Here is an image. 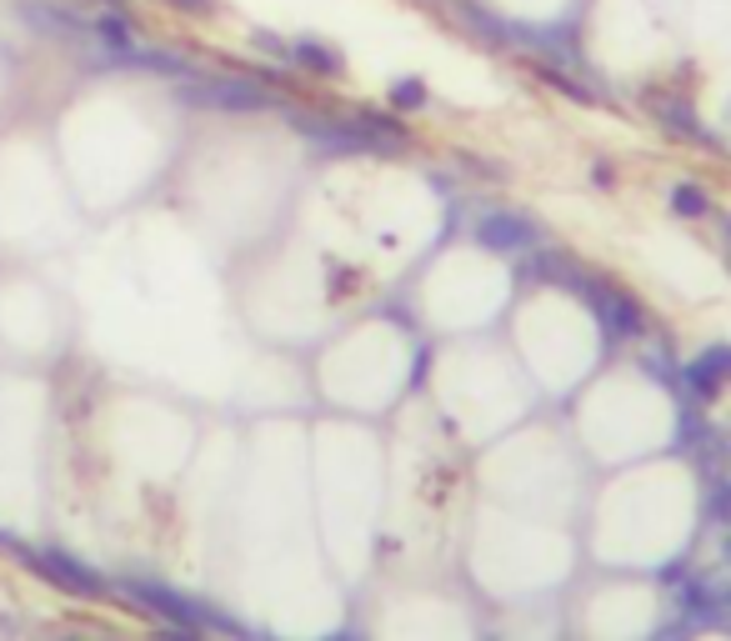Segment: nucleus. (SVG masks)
I'll return each instance as SVG.
<instances>
[{
  "instance_id": "aec40b11",
  "label": "nucleus",
  "mask_w": 731,
  "mask_h": 641,
  "mask_svg": "<svg viewBox=\"0 0 731 641\" xmlns=\"http://www.w3.org/2000/svg\"><path fill=\"white\" fill-rule=\"evenodd\" d=\"M656 641H691V631L681 627V621H671L666 631H656Z\"/></svg>"
},
{
  "instance_id": "f8f14e48",
  "label": "nucleus",
  "mask_w": 731,
  "mask_h": 641,
  "mask_svg": "<svg viewBox=\"0 0 731 641\" xmlns=\"http://www.w3.org/2000/svg\"><path fill=\"white\" fill-rule=\"evenodd\" d=\"M386 96H391V106H396V110H421L431 100V90H426V80H421V76H396Z\"/></svg>"
},
{
  "instance_id": "9d476101",
  "label": "nucleus",
  "mask_w": 731,
  "mask_h": 641,
  "mask_svg": "<svg viewBox=\"0 0 731 641\" xmlns=\"http://www.w3.org/2000/svg\"><path fill=\"white\" fill-rule=\"evenodd\" d=\"M290 66L310 70V76H340V70H346V56H340L330 40L296 36V40H290Z\"/></svg>"
},
{
  "instance_id": "6e6552de",
  "label": "nucleus",
  "mask_w": 731,
  "mask_h": 641,
  "mask_svg": "<svg viewBox=\"0 0 731 641\" xmlns=\"http://www.w3.org/2000/svg\"><path fill=\"white\" fill-rule=\"evenodd\" d=\"M646 110L661 120V126L671 130V136L697 140V146H707V150H721V136H711V126H707V120H701L697 110H691L681 96H666V90H651V96H646Z\"/></svg>"
},
{
  "instance_id": "f3484780",
  "label": "nucleus",
  "mask_w": 731,
  "mask_h": 641,
  "mask_svg": "<svg viewBox=\"0 0 731 641\" xmlns=\"http://www.w3.org/2000/svg\"><path fill=\"white\" fill-rule=\"evenodd\" d=\"M156 641H206V631H196V627H170V621H166V627L156 631Z\"/></svg>"
},
{
  "instance_id": "412c9836",
  "label": "nucleus",
  "mask_w": 731,
  "mask_h": 641,
  "mask_svg": "<svg viewBox=\"0 0 731 641\" xmlns=\"http://www.w3.org/2000/svg\"><path fill=\"white\" fill-rule=\"evenodd\" d=\"M721 561H727V566H731V531H727V536H721Z\"/></svg>"
},
{
  "instance_id": "a211bd4d",
  "label": "nucleus",
  "mask_w": 731,
  "mask_h": 641,
  "mask_svg": "<svg viewBox=\"0 0 731 641\" xmlns=\"http://www.w3.org/2000/svg\"><path fill=\"white\" fill-rule=\"evenodd\" d=\"M166 6L186 10V16H210V10H216V0H166Z\"/></svg>"
},
{
  "instance_id": "6ab92c4d",
  "label": "nucleus",
  "mask_w": 731,
  "mask_h": 641,
  "mask_svg": "<svg viewBox=\"0 0 731 641\" xmlns=\"http://www.w3.org/2000/svg\"><path fill=\"white\" fill-rule=\"evenodd\" d=\"M591 180H596V186H616V170H611L606 160H596V166H591Z\"/></svg>"
},
{
  "instance_id": "5701e85b",
  "label": "nucleus",
  "mask_w": 731,
  "mask_h": 641,
  "mask_svg": "<svg viewBox=\"0 0 731 641\" xmlns=\"http://www.w3.org/2000/svg\"><path fill=\"white\" fill-rule=\"evenodd\" d=\"M0 631H6V637H16V621H10V617H0Z\"/></svg>"
},
{
  "instance_id": "1a4fd4ad",
  "label": "nucleus",
  "mask_w": 731,
  "mask_h": 641,
  "mask_svg": "<svg viewBox=\"0 0 731 641\" xmlns=\"http://www.w3.org/2000/svg\"><path fill=\"white\" fill-rule=\"evenodd\" d=\"M516 276L526 280V286H566V290H576V280L586 276V270H581L576 260L566 256V250H551V246L541 250V246H536V256L521 260Z\"/></svg>"
},
{
  "instance_id": "4be33fe9",
  "label": "nucleus",
  "mask_w": 731,
  "mask_h": 641,
  "mask_svg": "<svg viewBox=\"0 0 731 641\" xmlns=\"http://www.w3.org/2000/svg\"><path fill=\"white\" fill-rule=\"evenodd\" d=\"M326 641H360L356 631H336V637H326Z\"/></svg>"
},
{
  "instance_id": "393cba45",
  "label": "nucleus",
  "mask_w": 731,
  "mask_h": 641,
  "mask_svg": "<svg viewBox=\"0 0 731 641\" xmlns=\"http://www.w3.org/2000/svg\"><path fill=\"white\" fill-rule=\"evenodd\" d=\"M10 541H16V536H6V531H0V546H6V551H10Z\"/></svg>"
},
{
  "instance_id": "9b49d317",
  "label": "nucleus",
  "mask_w": 731,
  "mask_h": 641,
  "mask_svg": "<svg viewBox=\"0 0 731 641\" xmlns=\"http://www.w3.org/2000/svg\"><path fill=\"white\" fill-rule=\"evenodd\" d=\"M671 216H681V220L711 216V196L697 186V180H681V186H671Z\"/></svg>"
},
{
  "instance_id": "f257e3e1",
  "label": "nucleus",
  "mask_w": 731,
  "mask_h": 641,
  "mask_svg": "<svg viewBox=\"0 0 731 641\" xmlns=\"http://www.w3.org/2000/svg\"><path fill=\"white\" fill-rule=\"evenodd\" d=\"M110 586H116L130 607L150 611V617L170 621V627H196V631H206V637L216 631V637H230V641H250L246 621H236L230 611H220L216 601L186 596V591L166 586V581H156V576H120V581H110Z\"/></svg>"
},
{
  "instance_id": "4468645a",
  "label": "nucleus",
  "mask_w": 731,
  "mask_h": 641,
  "mask_svg": "<svg viewBox=\"0 0 731 641\" xmlns=\"http://www.w3.org/2000/svg\"><path fill=\"white\" fill-rule=\"evenodd\" d=\"M541 80H551V86H556V90H561V96H566V100H581V106H591V100H596V96H591V90H586V86H581V80H571V76H561V70H556V66H541Z\"/></svg>"
},
{
  "instance_id": "f03ea898",
  "label": "nucleus",
  "mask_w": 731,
  "mask_h": 641,
  "mask_svg": "<svg viewBox=\"0 0 731 641\" xmlns=\"http://www.w3.org/2000/svg\"><path fill=\"white\" fill-rule=\"evenodd\" d=\"M10 551L20 556V566L26 571L46 576L50 586L66 591V596H76V601H100V596L116 591L96 566H90V561L70 556V551H60V546H26V541H10Z\"/></svg>"
},
{
  "instance_id": "423d86ee",
  "label": "nucleus",
  "mask_w": 731,
  "mask_h": 641,
  "mask_svg": "<svg viewBox=\"0 0 731 641\" xmlns=\"http://www.w3.org/2000/svg\"><path fill=\"white\" fill-rule=\"evenodd\" d=\"M16 16L46 40H66V46H86V40H96L90 20L80 16V10L60 6V0H20Z\"/></svg>"
},
{
  "instance_id": "dca6fc26",
  "label": "nucleus",
  "mask_w": 731,
  "mask_h": 641,
  "mask_svg": "<svg viewBox=\"0 0 731 641\" xmlns=\"http://www.w3.org/2000/svg\"><path fill=\"white\" fill-rule=\"evenodd\" d=\"M701 356H707V366L717 371L721 381H731V346H727V341H711V346L701 351Z\"/></svg>"
},
{
  "instance_id": "b1692460",
  "label": "nucleus",
  "mask_w": 731,
  "mask_h": 641,
  "mask_svg": "<svg viewBox=\"0 0 731 641\" xmlns=\"http://www.w3.org/2000/svg\"><path fill=\"white\" fill-rule=\"evenodd\" d=\"M100 6H110V10H120V16H126V0H100Z\"/></svg>"
},
{
  "instance_id": "a878e982",
  "label": "nucleus",
  "mask_w": 731,
  "mask_h": 641,
  "mask_svg": "<svg viewBox=\"0 0 731 641\" xmlns=\"http://www.w3.org/2000/svg\"><path fill=\"white\" fill-rule=\"evenodd\" d=\"M727 240H731V216H727Z\"/></svg>"
},
{
  "instance_id": "ddd939ff",
  "label": "nucleus",
  "mask_w": 731,
  "mask_h": 641,
  "mask_svg": "<svg viewBox=\"0 0 731 641\" xmlns=\"http://www.w3.org/2000/svg\"><path fill=\"white\" fill-rule=\"evenodd\" d=\"M641 371H646L651 381H661L666 391H681V366L671 361V351H666V346L646 351V356H641Z\"/></svg>"
},
{
  "instance_id": "0eeeda50",
  "label": "nucleus",
  "mask_w": 731,
  "mask_h": 641,
  "mask_svg": "<svg viewBox=\"0 0 731 641\" xmlns=\"http://www.w3.org/2000/svg\"><path fill=\"white\" fill-rule=\"evenodd\" d=\"M676 611L686 631H721L727 627V596H721V581L711 576H686L676 591Z\"/></svg>"
},
{
  "instance_id": "cd10ccee",
  "label": "nucleus",
  "mask_w": 731,
  "mask_h": 641,
  "mask_svg": "<svg viewBox=\"0 0 731 641\" xmlns=\"http://www.w3.org/2000/svg\"><path fill=\"white\" fill-rule=\"evenodd\" d=\"M100 641H116V637H100Z\"/></svg>"
},
{
  "instance_id": "bb28decb",
  "label": "nucleus",
  "mask_w": 731,
  "mask_h": 641,
  "mask_svg": "<svg viewBox=\"0 0 731 641\" xmlns=\"http://www.w3.org/2000/svg\"><path fill=\"white\" fill-rule=\"evenodd\" d=\"M56 641H80V637H56Z\"/></svg>"
},
{
  "instance_id": "39448f33",
  "label": "nucleus",
  "mask_w": 731,
  "mask_h": 641,
  "mask_svg": "<svg viewBox=\"0 0 731 641\" xmlns=\"http://www.w3.org/2000/svg\"><path fill=\"white\" fill-rule=\"evenodd\" d=\"M471 236H476L481 250H496V256H521V250L541 246V226L531 216H521V210H481L476 226H471Z\"/></svg>"
},
{
  "instance_id": "2eb2a0df",
  "label": "nucleus",
  "mask_w": 731,
  "mask_h": 641,
  "mask_svg": "<svg viewBox=\"0 0 731 641\" xmlns=\"http://www.w3.org/2000/svg\"><path fill=\"white\" fill-rule=\"evenodd\" d=\"M250 46H260L270 60L290 66V40H286V36H276V30H250Z\"/></svg>"
},
{
  "instance_id": "20e7f679",
  "label": "nucleus",
  "mask_w": 731,
  "mask_h": 641,
  "mask_svg": "<svg viewBox=\"0 0 731 641\" xmlns=\"http://www.w3.org/2000/svg\"><path fill=\"white\" fill-rule=\"evenodd\" d=\"M180 106H200V110H270L276 96H270L260 80H236V76H190L176 86Z\"/></svg>"
},
{
  "instance_id": "7ed1b4c3",
  "label": "nucleus",
  "mask_w": 731,
  "mask_h": 641,
  "mask_svg": "<svg viewBox=\"0 0 731 641\" xmlns=\"http://www.w3.org/2000/svg\"><path fill=\"white\" fill-rule=\"evenodd\" d=\"M576 290L586 296V306H591V316H596L601 341H606V346H621V341L646 336V310H641L621 286H611V280H601V276H591V270H586V276L576 280Z\"/></svg>"
}]
</instances>
